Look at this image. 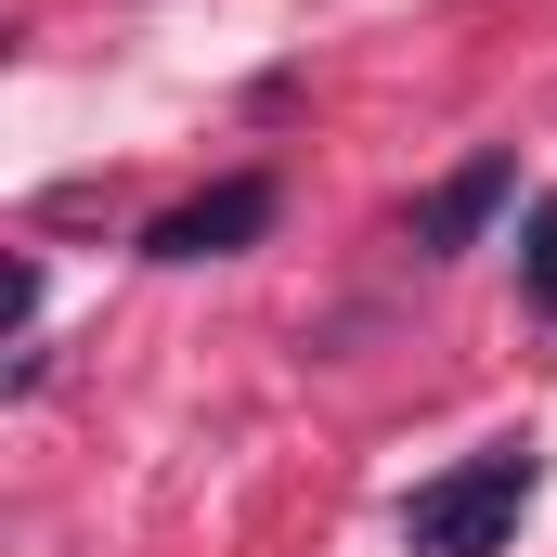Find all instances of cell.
Instances as JSON below:
<instances>
[{
  "instance_id": "6da1fadb",
  "label": "cell",
  "mask_w": 557,
  "mask_h": 557,
  "mask_svg": "<svg viewBox=\"0 0 557 557\" xmlns=\"http://www.w3.org/2000/svg\"><path fill=\"white\" fill-rule=\"evenodd\" d=\"M519 506H532V441H506V454H467V467H441L416 506H403V545H416V557H506Z\"/></svg>"
},
{
  "instance_id": "7a4b0ae2",
  "label": "cell",
  "mask_w": 557,
  "mask_h": 557,
  "mask_svg": "<svg viewBox=\"0 0 557 557\" xmlns=\"http://www.w3.org/2000/svg\"><path fill=\"white\" fill-rule=\"evenodd\" d=\"M273 208H285L273 182H260V169H234V182L182 195V208L143 234V260H169V273H195V260H234V247H260V234H273Z\"/></svg>"
},
{
  "instance_id": "3957f363",
  "label": "cell",
  "mask_w": 557,
  "mask_h": 557,
  "mask_svg": "<svg viewBox=\"0 0 557 557\" xmlns=\"http://www.w3.org/2000/svg\"><path fill=\"white\" fill-rule=\"evenodd\" d=\"M506 195H519V156H467L454 182H428V195H416V247H428V260H454V247H480Z\"/></svg>"
},
{
  "instance_id": "277c9868",
  "label": "cell",
  "mask_w": 557,
  "mask_h": 557,
  "mask_svg": "<svg viewBox=\"0 0 557 557\" xmlns=\"http://www.w3.org/2000/svg\"><path fill=\"white\" fill-rule=\"evenodd\" d=\"M519 298L557 311V195H532V234H519Z\"/></svg>"
}]
</instances>
